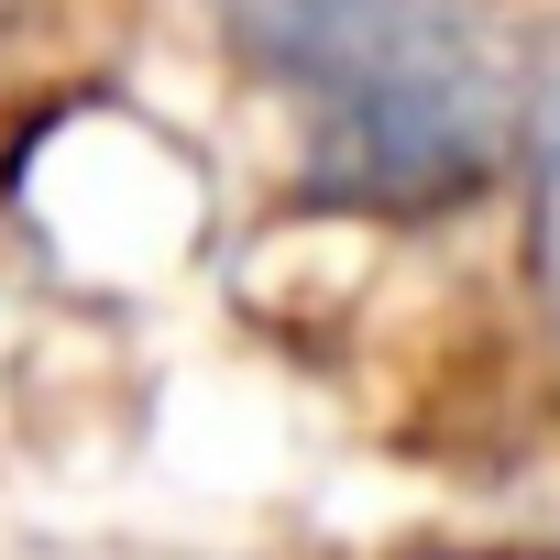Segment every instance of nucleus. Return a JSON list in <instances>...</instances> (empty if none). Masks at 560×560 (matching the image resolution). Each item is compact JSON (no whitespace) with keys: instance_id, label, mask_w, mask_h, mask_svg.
Segmentation results:
<instances>
[{"instance_id":"1","label":"nucleus","mask_w":560,"mask_h":560,"mask_svg":"<svg viewBox=\"0 0 560 560\" xmlns=\"http://www.w3.org/2000/svg\"><path fill=\"white\" fill-rule=\"evenodd\" d=\"M231 45L308 89V187L341 209H451L505 165V78L462 12H242Z\"/></svg>"},{"instance_id":"2","label":"nucleus","mask_w":560,"mask_h":560,"mask_svg":"<svg viewBox=\"0 0 560 560\" xmlns=\"http://www.w3.org/2000/svg\"><path fill=\"white\" fill-rule=\"evenodd\" d=\"M527 220H538V287H549V319H560V67L527 100Z\"/></svg>"}]
</instances>
